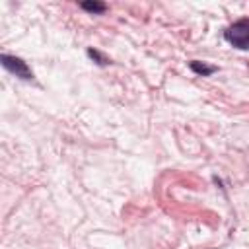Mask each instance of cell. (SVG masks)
<instances>
[{"instance_id": "1", "label": "cell", "mask_w": 249, "mask_h": 249, "mask_svg": "<svg viewBox=\"0 0 249 249\" xmlns=\"http://www.w3.org/2000/svg\"><path fill=\"white\" fill-rule=\"evenodd\" d=\"M224 39L239 51H249V19H239L231 23L224 31Z\"/></svg>"}, {"instance_id": "2", "label": "cell", "mask_w": 249, "mask_h": 249, "mask_svg": "<svg viewBox=\"0 0 249 249\" xmlns=\"http://www.w3.org/2000/svg\"><path fill=\"white\" fill-rule=\"evenodd\" d=\"M0 62H2V66H4L10 74H14L16 78L25 80V82L33 80V72H31V68H29V66H27V62H23L19 56L0 54Z\"/></svg>"}, {"instance_id": "3", "label": "cell", "mask_w": 249, "mask_h": 249, "mask_svg": "<svg viewBox=\"0 0 249 249\" xmlns=\"http://www.w3.org/2000/svg\"><path fill=\"white\" fill-rule=\"evenodd\" d=\"M189 68H191L195 74H198V76H210V74H214V72L218 70L216 66L204 64V62H200V60H191V62H189Z\"/></svg>"}, {"instance_id": "4", "label": "cell", "mask_w": 249, "mask_h": 249, "mask_svg": "<svg viewBox=\"0 0 249 249\" xmlns=\"http://www.w3.org/2000/svg\"><path fill=\"white\" fill-rule=\"evenodd\" d=\"M80 8L84 10V12H88V14H105L107 12V4H103V2H95V0H88V2H82L80 4Z\"/></svg>"}, {"instance_id": "5", "label": "cell", "mask_w": 249, "mask_h": 249, "mask_svg": "<svg viewBox=\"0 0 249 249\" xmlns=\"http://www.w3.org/2000/svg\"><path fill=\"white\" fill-rule=\"evenodd\" d=\"M88 56H89L95 64H99V66H107V64H109V58H107L105 54H101L97 49H88Z\"/></svg>"}]
</instances>
